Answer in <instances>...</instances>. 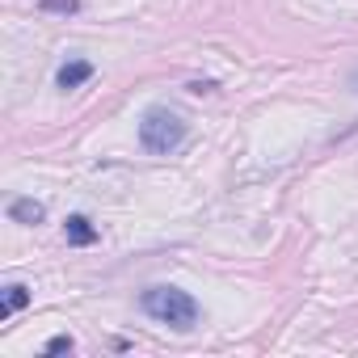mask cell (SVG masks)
<instances>
[{
    "label": "cell",
    "mask_w": 358,
    "mask_h": 358,
    "mask_svg": "<svg viewBox=\"0 0 358 358\" xmlns=\"http://www.w3.org/2000/svg\"><path fill=\"white\" fill-rule=\"evenodd\" d=\"M139 308L152 316V320H160V324H169V329H177V333H186V329H194L199 324V299L190 295V291H182V287H148L143 295H139Z\"/></svg>",
    "instance_id": "cell-1"
},
{
    "label": "cell",
    "mask_w": 358,
    "mask_h": 358,
    "mask_svg": "<svg viewBox=\"0 0 358 358\" xmlns=\"http://www.w3.org/2000/svg\"><path fill=\"white\" fill-rule=\"evenodd\" d=\"M182 139H186V118L182 114H173L169 106H148L143 110V118H139V143H143V152L169 156V152L182 148Z\"/></svg>",
    "instance_id": "cell-2"
},
{
    "label": "cell",
    "mask_w": 358,
    "mask_h": 358,
    "mask_svg": "<svg viewBox=\"0 0 358 358\" xmlns=\"http://www.w3.org/2000/svg\"><path fill=\"white\" fill-rule=\"evenodd\" d=\"M85 80H93V64L89 59H68V64H59V72H55V85L68 93V89H80Z\"/></svg>",
    "instance_id": "cell-3"
},
{
    "label": "cell",
    "mask_w": 358,
    "mask_h": 358,
    "mask_svg": "<svg viewBox=\"0 0 358 358\" xmlns=\"http://www.w3.org/2000/svg\"><path fill=\"white\" fill-rule=\"evenodd\" d=\"M9 220H13V224H26V228H34V224H43V220H47V207H43V203H34V199H13V203H9Z\"/></svg>",
    "instance_id": "cell-4"
},
{
    "label": "cell",
    "mask_w": 358,
    "mask_h": 358,
    "mask_svg": "<svg viewBox=\"0 0 358 358\" xmlns=\"http://www.w3.org/2000/svg\"><path fill=\"white\" fill-rule=\"evenodd\" d=\"M64 236H68V245L85 249V245H93V241H97V228H93V220H89V215H68Z\"/></svg>",
    "instance_id": "cell-5"
},
{
    "label": "cell",
    "mask_w": 358,
    "mask_h": 358,
    "mask_svg": "<svg viewBox=\"0 0 358 358\" xmlns=\"http://www.w3.org/2000/svg\"><path fill=\"white\" fill-rule=\"evenodd\" d=\"M30 303V287L26 282H9L5 287V303H0V316H13V312H22Z\"/></svg>",
    "instance_id": "cell-6"
},
{
    "label": "cell",
    "mask_w": 358,
    "mask_h": 358,
    "mask_svg": "<svg viewBox=\"0 0 358 358\" xmlns=\"http://www.w3.org/2000/svg\"><path fill=\"white\" fill-rule=\"evenodd\" d=\"M72 350H76V337H72V333H55V337L43 345V354H72Z\"/></svg>",
    "instance_id": "cell-7"
},
{
    "label": "cell",
    "mask_w": 358,
    "mask_h": 358,
    "mask_svg": "<svg viewBox=\"0 0 358 358\" xmlns=\"http://www.w3.org/2000/svg\"><path fill=\"white\" fill-rule=\"evenodd\" d=\"M38 9H43V13H76L80 0H43Z\"/></svg>",
    "instance_id": "cell-8"
},
{
    "label": "cell",
    "mask_w": 358,
    "mask_h": 358,
    "mask_svg": "<svg viewBox=\"0 0 358 358\" xmlns=\"http://www.w3.org/2000/svg\"><path fill=\"white\" fill-rule=\"evenodd\" d=\"M190 93H199V97H203V93H215V80H194Z\"/></svg>",
    "instance_id": "cell-9"
}]
</instances>
